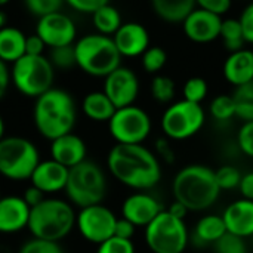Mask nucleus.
Returning a JSON list of instances; mask_svg holds the SVG:
<instances>
[{
    "instance_id": "1",
    "label": "nucleus",
    "mask_w": 253,
    "mask_h": 253,
    "mask_svg": "<svg viewBox=\"0 0 253 253\" xmlns=\"http://www.w3.org/2000/svg\"><path fill=\"white\" fill-rule=\"evenodd\" d=\"M107 166L120 184L136 191L150 190L162 179L160 160L142 144H116L108 153Z\"/></svg>"
},
{
    "instance_id": "2",
    "label": "nucleus",
    "mask_w": 253,
    "mask_h": 253,
    "mask_svg": "<svg viewBox=\"0 0 253 253\" xmlns=\"http://www.w3.org/2000/svg\"><path fill=\"white\" fill-rule=\"evenodd\" d=\"M33 120L37 132L49 141L73 132L77 113L71 93L64 89L50 87L37 96L33 108Z\"/></svg>"
},
{
    "instance_id": "3",
    "label": "nucleus",
    "mask_w": 253,
    "mask_h": 253,
    "mask_svg": "<svg viewBox=\"0 0 253 253\" xmlns=\"http://www.w3.org/2000/svg\"><path fill=\"white\" fill-rule=\"evenodd\" d=\"M172 193L188 212H203L216 203L221 188L213 169L205 165H188L175 175Z\"/></svg>"
},
{
    "instance_id": "4",
    "label": "nucleus",
    "mask_w": 253,
    "mask_h": 253,
    "mask_svg": "<svg viewBox=\"0 0 253 253\" xmlns=\"http://www.w3.org/2000/svg\"><path fill=\"white\" fill-rule=\"evenodd\" d=\"M76 215L70 202L44 197L37 206L30 208L27 228L34 239L59 243L76 228Z\"/></svg>"
},
{
    "instance_id": "5",
    "label": "nucleus",
    "mask_w": 253,
    "mask_h": 253,
    "mask_svg": "<svg viewBox=\"0 0 253 253\" xmlns=\"http://www.w3.org/2000/svg\"><path fill=\"white\" fill-rule=\"evenodd\" d=\"M74 52L76 65L92 77H105L122 65V55L111 36L86 34L74 43Z\"/></svg>"
},
{
    "instance_id": "6",
    "label": "nucleus",
    "mask_w": 253,
    "mask_h": 253,
    "mask_svg": "<svg viewBox=\"0 0 253 253\" xmlns=\"http://www.w3.org/2000/svg\"><path fill=\"white\" fill-rule=\"evenodd\" d=\"M64 191L68 202L80 209L102 203L107 194V178L102 168L87 159L70 168Z\"/></svg>"
},
{
    "instance_id": "7",
    "label": "nucleus",
    "mask_w": 253,
    "mask_h": 253,
    "mask_svg": "<svg viewBox=\"0 0 253 253\" xmlns=\"http://www.w3.org/2000/svg\"><path fill=\"white\" fill-rule=\"evenodd\" d=\"M55 68L44 55H24L12 64L10 82L28 98H37L53 84Z\"/></svg>"
},
{
    "instance_id": "8",
    "label": "nucleus",
    "mask_w": 253,
    "mask_h": 253,
    "mask_svg": "<svg viewBox=\"0 0 253 253\" xmlns=\"http://www.w3.org/2000/svg\"><path fill=\"white\" fill-rule=\"evenodd\" d=\"M145 243L153 253H184L190 245V233L184 219L163 209L145 227Z\"/></svg>"
},
{
    "instance_id": "9",
    "label": "nucleus",
    "mask_w": 253,
    "mask_h": 253,
    "mask_svg": "<svg viewBox=\"0 0 253 253\" xmlns=\"http://www.w3.org/2000/svg\"><path fill=\"white\" fill-rule=\"evenodd\" d=\"M39 162V150L30 139L22 136H3L0 139V175L6 179H30Z\"/></svg>"
},
{
    "instance_id": "10",
    "label": "nucleus",
    "mask_w": 253,
    "mask_h": 253,
    "mask_svg": "<svg viewBox=\"0 0 253 253\" xmlns=\"http://www.w3.org/2000/svg\"><path fill=\"white\" fill-rule=\"evenodd\" d=\"M206 122L202 104L185 99L172 102L162 116V130L170 141H185L197 135Z\"/></svg>"
},
{
    "instance_id": "11",
    "label": "nucleus",
    "mask_w": 253,
    "mask_h": 253,
    "mask_svg": "<svg viewBox=\"0 0 253 253\" xmlns=\"http://www.w3.org/2000/svg\"><path fill=\"white\" fill-rule=\"evenodd\" d=\"M151 117L135 104L117 108L108 120V130L116 144H142L151 133Z\"/></svg>"
},
{
    "instance_id": "12",
    "label": "nucleus",
    "mask_w": 253,
    "mask_h": 253,
    "mask_svg": "<svg viewBox=\"0 0 253 253\" xmlns=\"http://www.w3.org/2000/svg\"><path fill=\"white\" fill-rule=\"evenodd\" d=\"M117 216L102 203L82 208L76 215V228L80 236L93 245H101L114 236Z\"/></svg>"
},
{
    "instance_id": "13",
    "label": "nucleus",
    "mask_w": 253,
    "mask_h": 253,
    "mask_svg": "<svg viewBox=\"0 0 253 253\" xmlns=\"http://www.w3.org/2000/svg\"><path fill=\"white\" fill-rule=\"evenodd\" d=\"M36 34L40 36L47 47H58L73 44L76 42L77 28L68 15L58 10L37 18Z\"/></svg>"
},
{
    "instance_id": "14",
    "label": "nucleus",
    "mask_w": 253,
    "mask_h": 253,
    "mask_svg": "<svg viewBox=\"0 0 253 253\" xmlns=\"http://www.w3.org/2000/svg\"><path fill=\"white\" fill-rule=\"evenodd\" d=\"M104 93L111 99L116 108L135 104L139 93V80L135 71L127 67H117L104 77Z\"/></svg>"
},
{
    "instance_id": "15",
    "label": "nucleus",
    "mask_w": 253,
    "mask_h": 253,
    "mask_svg": "<svg viewBox=\"0 0 253 253\" xmlns=\"http://www.w3.org/2000/svg\"><path fill=\"white\" fill-rule=\"evenodd\" d=\"M222 16L215 15L209 10L196 7L184 21L182 28L185 36L194 43H211L219 39Z\"/></svg>"
},
{
    "instance_id": "16",
    "label": "nucleus",
    "mask_w": 253,
    "mask_h": 253,
    "mask_svg": "<svg viewBox=\"0 0 253 253\" xmlns=\"http://www.w3.org/2000/svg\"><path fill=\"white\" fill-rule=\"evenodd\" d=\"M111 37L122 58L141 56L150 46V33L139 22H123Z\"/></svg>"
},
{
    "instance_id": "17",
    "label": "nucleus",
    "mask_w": 253,
    "mask_h": 253,
    "mask_svg": "<svg viewBox=\"0 0 253 253\" xmlns=\"http://www.w3.org/2000/svg\"><path fill=\"white\" fill-rule=\"evenodd\" d=\"M163 211L160 202L144 193H135L129 196L122 205V218L130 221L135 227H147Z\"/></svg>"
},
{
    "instance_id": "18",
    "label": "nucleus",
    "mask_w": 253,
    "mask_h": 253,
    "mask_svg": "<svg viewBox=\"0 0 253 253\" xmlns=\"http://www.w3.org/2000/svg\"><path fill=\"white\" fill-rule=\"evenodd\" d=\"M68 178V168L59 165L53 159L40 160L30 176L33 187L39 188L43 194H55L64 191Z\"/></svg>"
},
{
    "instance_id": "19",
    "label": "nucleus",
    "mask_w": 253,
    "mask_h": 253,
    "mask_svg": "<svg viewBox=\"0 0 253 253\" xmlns=\"http://www.w3.org/2000/svg\"><path fill=\"white\" fill-rule=\"evenodd\" d=\"M30 206L21 196L0 197V234H15L27 228Z\"/></svg>"
},
{
    "instance_id": "20",
    "label": "nucleus",
    "mask_w": 253,
    "mask_h": 253,
    "mask_svg": "<svg viewBox=\"0 0 253 253\" xmlns=\"http://www.w3.org/2000/svg\"><path fill=\"white\" fill-rule=\"evenodd\" d=\"M86 154L84 141L73 132L50 141V159L68 169L86 160Z\"/></svg>"
},
{
    "instance_id": "21",
    "label": "nucleus",
    "mask_w": 253,
    "mask_h": 253,
    "mask_svg": "<svg viewBox=\"0 0 253 253\" xmlns=\"http://www.w3.org/2000/svg\"><path fill=\"white\" fill-rule=\"evenodd\" d=\"M222 219L227 233L249 240L253 236V200L240 199L230 203L222 213Z\"/></svg>"
},
{
    "instance_id": "22",
    "label": "nucleus",
    "mask_w": 253,
    "mask_h": 253,
    "mask_svg": "<svg viewBox=\"0 0 253 253\" xmlns=\"http://www.w3.org/2000/svg\"><path fill=\"white\" fill-rule=\"evenodd\" d=\"M222 73L225 80L234 87L253 80V50L243 47L240 50L230 52L224 62Z\"/></svg>"
},
{
    "instance_id": "23",
    "label": "nucleus",
    "mask_w": 253,
    "mask_h": 253,
    "mask_svg": "<svg viewBox=\"0 0 253 253\" xmlns=\"http://www.w3.org/2000/svg\"><path fill=\"white\" fill-rule=\"evenodd\" d=\"M225 233L227 227L222 219V215L209 213L199 219L193 230V234H190V242L194 240V245L205 248L208 245H213Z\"/></svg>"
},
{
    "instance_id": "24",
    "label": "nucleus",
    "mask_w": 253,
    "mask_h": 253,
    "mask_svg": "<svg viewBox=\"0 0 253 253\" xmlns=\"http://www.w3.org/2000/svg\"><path fill=\"white\" fill-rule=\"evenodd\" d=\"M25 34L15 27L4 25L0 28V59L13 64L25 55Z\"/></svg>"
},
{
    "instance_id": "25",
    "label": "nucleus",
    "mask_w": 253,
    "mask_h": 253,
    "mask_svg": "<svg viewBox=\"0 0 253 253\" xmlns=\"http://www.w3.org/2000/svg\"><path fill=\"white\" fill-rule=\"evenodd\" d=\"M154 13L170 24H182V21L197 7L196 0H151Z\"/></svg>"
},
{
    "instance_id": "26",
    "label": "nucleus",
    "mask_w": 253,
    "mask_h": 253,
    "mask_svg": "<svg viewBox=\"0 0 253 253\" xmlns=\"http://www.w3.org/2000/svg\"><path fill=\"white\" fill-rule=\"evenodd\" d=\"M82 107L84 116L92 122H98V123H104V122L108 123V120L113 117L114 111L117 110L111 102V99L104 93V90L89 92L84 96Z\"/></svg>"
},
{
    "instance_id": "27",
    "label": "nucleus",
    "mask_w": 253,
    "mask_h": 253,
    "mask_svg": "<svg viewBox=\"0 0 253 253\" xmlns=\"http://www.w3.org/2000/svg\"><path fill=\"white\" fill-rule=\"evenodd\" d=\"M92 22L96 31L104 36H113L119 30V27L123 24L119 9L110 3L98 7L92 13Z\"/></svg>"
},
{
    "instance_id": "28",
    "label": "nucleus",
    "mask_w": 253,
    "mask_h": 253,
    "mask_svg": "<svg viewBox=\"0 0 253 253\" xmlns=\"http://www.w3.org/2000/svg\"><path fill=\"white\" fill-rule=\"evenodd\" d=\"M219 39L222 40V43L228 52H236V50L243 49L246 42L243 37V30H242L239 18L237 19L236 18L222 19Z\"/></svg>"
},
{
    "instance_id": "29",
    "label": "nucleus",
    "mask_w": 253,
    "mask_h": 253,
    "mask_svg": "<svg viewBox=\"0 0 253 253\" xmlns=\"http://www.w3.org/2000/svg\"><path fill=\"white\" fill-rule=\"evenodd\" d=\"M236 117L242 122H253V80L236 87L233 93Z\"/></svg>"
},
{
    "instance_id": "30",
    "label": "nucleus",
    "mask_w": 253,
    "mask_h": 253,
    "mask_svg": "<svg viewBox=\"0 0 253 253\" xmlns=\"http://www.w3.org/2000/svg\"><path fill=\"white\" fill-rule=\"evenodd\" d=\"M151 96L154 101L159 104H170L175 98L176 93V86L175 82L162 74H156L154 79L151 80Z\"/></svg>"
},
{
    "instance_id": "31",
    "label": "nucleus",
    "mask_w": 253,
    "mask_h": 253,
    "mask_svg": "<svg viewBox=\"0 0 253 253\" xmlns=\"http://www.w3.org/2000/svg\"><path fill=\"white\" fill-rule=\"evenodd\" d=\"M209 113L216 122H228L236 117V102L233 95L221 93L209 105Z\"/></svg>"
},
{
    "instance_id": "32",
    "label": "nucleus",
    "mask_w": 253,
    "mask_h": 253,
    "mask_svg": "<svg viewBox=\"0 0 253 253\" xmlns=\"http://www.w3.org/2000/svg\"><path fill=\"white\" fill-rule=\"evenodd\" d=\"M168 62V53L160 46H148L147 50L141 55V64L145 73L157 74L163 70Z\"/></svg>"
},
{
    "instance_id": "33",
    "label": "nucleus",
    "mask_w": 253,
    "mask_h": 253,
    "mask_svg": "<svg viewBox=\"0 0 253 253\" xmlns=\"http://www.w3.org/2000/svg\"><path fill=\"white\" fill-rule=\"evenodd\" d=\"M209 93V84L203 77H191L184 83L182 95L185 101L202 104Z\"/></svg>"
},
{
    "instance_id": "34",
    "label": "nucleus",
    "mask_w": 253,
    "mask_h": 253,
    "mask_svg": "<svg viewBox=\"0 0 253 253\" xmlns=\"http://www.w3.org/2000/svg\"><path fill=\"white\" fill-rule=\"evenodd\" d=\"M49 61L52 62L53 68H59V70H68L71 67H77L74 43L65 44V46H58V47H50Z\"/></svg>"
},
{
    "instance_id": "35",
    "label": "nucleus",
    "mask_w": 253,
    "mask_h": 253,
    "mask_svg": "<svg viewBox=\"0 0 253 253\" xmlns=\"http://www.w3.org/2000/svg\"><path fill=\"white\" fill-rule=\"evenodd\" d=\"M215 176L221 191H230V190H239L243 175L237 168L231 165H225L215 170Z\"/></svg>"
},
{
    "instance_id": "36",
    "label": "nucleus",
    "mask_w": 253,
    "mask_h": 253,
    "mask_svg": "<svg viewBox=\"0 0 253 253\" xmlns=\"http://www.w3.org/2000/svg\"><path fill=\"white\" fill-rule=\"evenodd\" d=\"M215 253H248V242L231 233H225L213 245Z\"/></svg>"
},
{
    "instance_id": "37",
    "label": "nucleus",
    "mask_w": 253,
    "mask_h": 253,
    "mask_svg": "<svg viewBox=\"0 0 253 253\" xmlns=\"http://www.w3.org/2000/svg\"><path fill=\"white\" fill-rule=\"evenodd\" d=\"M64 3L65 0H24L25 9L30 12V15L37 18L61 10Z\"/></svg>"
},
{
    "instance_id": "38",
    "label": "nucleus",
    "mask_w": 253,
    "mask_h": 253,
    "mask_svg": "<svg viewBox=\"0 0 253 253\" xmlns=\"http://www.w3.org/2000/svg\"><path fill=\"white\" fill-rule=\"evenodd\" d=\"M18 253H65L61 248L59 243L56 242H47V240H40V239H31L25 242Z\"/></svg>"
},
{
    "instance_id": "39",
    "label": "nucleus",
    "mask_w": 253,
    "mask_h": 253,
    "mask_svg": "<svg viewBox=\"0 0 253 253\" xmlns=\"http://www.w3.org/2000/svg\"><path fill=\"white\" fill-rule=\"evenodd\" d=\"M96 253H135V246L132 240L111 236L110 239L98 245Z\"/></svg>"
},
{
    "instance_id": "40",
    "label": "nucleus",
    "mask_w": 253,
    "mask_h": 253,
    "mask_svg": "<svg viewBox=\"0 0 253 253\" xmlns=\"http://www.w3.org/2000/svg\"><path fill=\"white\" fill-rule=\"evenodd\" d=\"M237 145L245 156L253 159V122H243L237 133Z\"/></svg>"
},
{
    "instance_id": "41",
    "label": "nucleus",
    "mask_w": 253,
    "mask_h": 253,
    "mask_svg": "<svg viewBox=\"0 0 253 253\" xmlns=\"http://www.w3.org/2000/svg\"><path fill=\"white\" fill-rule=\"evenodd\" d=\"M196 6L222 16L231 9L233 0H196Z\"/></svg>"
},
{
    "instance_id": "42",
    "label": "nucleus",
    "mask_w": 253,
    "mask_h": 253,
    "mask_svg": "<svg viewBox=\"0 0 253 253\" xmlns=\"http://www.w3.org/2000/svg\"><path fill=\"white\" fill-rule=\"evenodd\" d=\"M65 3L76 12L92 15L98 7L110 3V0H65Z\"/></svg>"
},
{
    "instance_id": "43",
    "label": "nucleus",
    "mask_w": 253,
    "mask_h": 253,
    "mask_svg": "<svg viewBox=\"0 0 253 253\" xmlns=\"http://www.w3.org/2000/svg\"><path fill=\"white\" fill-rule=\"evenodd\" d=\"M239 21H240L242 30H243L245 42L253 44V1L243 9Z\"/></svg>"
},
{
    "instance_id": "44",
    "label": "nucleus",
    "mask_w": 253,
    "mask_h": 253,
    "mask_svg": "<svg viewBox=\"0 0 253 253\" xmlns=\"http://www.w3.org/2000/svg\"><path fill=\"white\" fill-rule=\"evenodd\" d=\"M157 159L166 162V163H173L175 160V151L172 148V144H170V139L169 138H159L156 141V153Z\"/></svg>"
},
{
    "instance_id": "45",
    "label": "nucleus",
    "mask_w": 253,
    "mask_h": 253,
    "mask_svg": "<svg viewBox=\"0 0 253 253\" xmlns=\"http://www.w3.org/2000/svg\"><path fill=\"white\" fill-rule=\"evenodd\" d=\"M135 225L125 219V218H117L116 221V227H114V236L116 237H120V239H127V240H132L133 234H135Z\"/></svg>"
},
{
    "instance_id": "46",
    "label": "nucleus",
    "mask_w": 253,
    "mask_h": 253,
    "mask_svg": "<svg viewBox=\"0 0 253 253\" xmlns=\"http://www.w3.org/2000/svg\"><path fill=\"white\" fill-rule=\"evenodd\" d=\"M44 47L47 46L40 39V36L33 34L25 37V55H43Z\"/></svg>"
},
{
    "instance_id": "47",
    "label": "nucleus",
    "mask_w": 253,
    "mask_h": 253,
    "mask_svg": "<svg viewBox=\"0 0 253 253\" xmlns=\"http://www.w3.org/2000/svg\"><path fill=\"white\" fill-rule=\"evenodd\" d=\"M21 197L24 199V202H25L30 208H34V206H37V205L44 199V194H43L39 188L30 185V187L24 191V194H22Z\"/></svg>"
},
{
    "instance_id": "48",
    "label": "nucleus",
    "mask_w": 253,
    "mask_h": 253,
    "mask_svg": "<svg viewBox=\"0 0 253 253\" xmlns=\"http://www.w3.org/2000/svg\"><path fill=\"white\" fill-rule=\"evenodd\" d=\"M239 191L242 193L243 199L253 200V170L248 172L242 176L240 185H239Z\"/></svg>"
},
{
    "instance_id": "49",
    "label": "nucleus",
    "mask_w": 253,
    "mask_h": 253,
    "mask_svg": "<svg viewBox=\"0 0 253 253\" xmlns=\"http://www.w3.org/2000/svg\"><path fill=\"white\" fill-rule=\"evenodd\" d=\"M10 84V71L6 62L0 59V99L6 95Z\"/></svg>"
},
{
    "instance_id": "50",
    "label": "nucleus",
    "mask_w": 253,
    "mask_h": 253,
    "mask_svg": "<svg viewBox=\"0 0 253 253\" xmlns=\"http://www.w3.org/2000/svg\"><path fill=\"white\" fill-rule=\"evenodd\" d=\"M173 216H176V218H179V219H184L185 216H187V213H188V211H187V208L182 205V203H179V202H176V200H173V203L169 206V209H168Z\"/></svg>"
},
{
    "instance_id": "51",
    "label": "nucleus",
    "mask_w": 253,
    "mask_h": 253,
    "mask_svg": "<svg viewBox=\"0 0 253 253\" xmlns=\"http://www.w3.org/2000/svg\"><path fill=\"white\" fill-rule=\"evenodd\" d=\"M4 25H6V15H4V12L0 7V28H3Z\"/></svg>"
},
{
    "instance_id": "52",
    "label": "nucleus",
    "mask_w": 253,
    "mask_h": 253,
    "mask_svg": "<svg viewBox=\"0 0 253 253\" xmlns=\"http://www.w3.org/2000/svg\"><path fill=\"white\" fill-rule=\"evenodd\" d=\"M4 136V122H3V117L0 114V139Z\"/></svg>"
},
{
    "instance_id": "53",
    "label": "nucleus",
    "mask_w": 253,
    "mask_h": 253,
    "mask_svg": "<svg viewBox=\"0 0 253 253\" xmlns=\"http://www.w3.org/2000/svg\"><path fill=\"white\" fill-rule=\"evenodd\" d=\"M9 1H10V0H0V7H1V6H4V4H7Z\"/></svg>"
},
{
    "instance_id": "54",
    "label": "nucleus",
    "mask_w": 253,
    "mask_h": 253,
    "mask_svg": "<svg viewBox=\"0 0 253 253\" xmlns=\"http://www.w3.org/2000/svg\"><path fill=\"white\" fill-rule=\"evenodd\" d=\"M249 240H252V245H253V236H252V237H251V239H249Z\"/></svg>"
},
{
    "instance_id": "55",
    "label": "nucleus",
    "mask_w": 253,
    "mask_h": 253,
    "mask_svg": "<svg viewBox=\"0 0 253 253\" xmlns=\"http://www.w3.org/2000/svg\"><path fill=\"white\" fill-rule=\"evenodd\" d=\"M0 197H1V190H0Z\"/></svg>"
}]
</instances>
